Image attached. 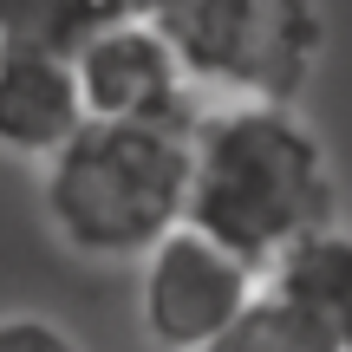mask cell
I'll list each match as a JSON object with an SVG mask.
<instances>
[{"instance_id": "obj_6", "label": "cell", "mask_w": 352, "mask_h": 352, "mask_svg": "<svg viewBox=\"0 0 352 352\" xmlns=\"http://www.w3.org/2000/svg\"><path fill=\"white\" fill-rule=\"evenodd\" d=\"M85 124V91L65 52L0 46V151L46 170Z\"/></svg>"}, {"instance_id": "obj_7", "label": "cell", "mask_w": 352, "mask_h": 352, "mask_svg": "<svg viewBox=\"0 0 352 352\" xmlns=\"http://www.w3.org/2000/svg\"><path fill=\"white\" fill-rule=\"evenodd\" d=\"M267 294H280L287 307H300L314 327H327L340 346H352V228L327 222L314 235H300L274 267L261 274Z\"/></svg>"}, {"instance_id": "obj_4", "label": "cell", "mask_w": 352, "mask_h": 352, "mask_svg": "<svg viewBox=\"0 0 352 352\" xmlns=\"http://www.w3.org/2000/svg\"><path fill=\"white\" fill-rule=\"evenodd\" d=\"M261 294V274L196 228L164 235L138 261V327L157 352H209Z\"/></svg>"}, {"instance_id": "obj_10", "label": "cell", "mask_w": 352, "mask_h": 352, "mask_svg": "<svg viewBox=\"0 0 352 352\" xmlns=\"http://www.w3.org/2000/svg\"><path fill=\"white\" fill-rule=\"evenodd\" d=\"M0 352H85L46 314H0Z\"/></svg>"}, {"instance_id": "obj_9", "label": "cell", "mask_w": 352, "mask_h": 352, "mask_svg": "<svg viewBox=\"0 0 352 352\" xmlns=\"http://www.w3.org/2000/svg\"><path fill=\"white\" fill-rule=\"evenodd\" d=\"M209 352H346V346L333 340L327 327H314L300 307H287L280 294L261 287V294H254V307H248V314H241Z\"/></svg>"}, {"instance_id": "obj_2", "label": "cell", "mask_w": 352, "mask_h": 352, "mask_svg": "<svg viewBox=\"0 0 352 352\" xmlns=\"http://www.w3.org/2000/svg\"><path fill=\"white\" fill-rule=\"evenodd\" d=\"M52 235L85 261H144L189 209V124H85L39 170Z\"/></svg>"}, {"instance_id": "obj_1", "label": "cell", "mask_w": 352, "mask_h": 352, "mask_svg": "<svg viewBox=\"0 0 352 352\" xmlns=\"http://www.w3.org/2000/svg\"><path fill=\"white\" fill-rule=\"evenodd\" d=\"M333 222V164L294 104H209L189 124L183 228L209 235L254 274Z\"/></svg>"}, {"instance_id": "obj_3", "label": "cell", "mask_w": 352, "mask_h": 352, "mask_svg": "<svg viewBox=\"0 0 352 352\" xmlns=\"http://www.w3.org/2000/svg\"><path fill=\"white\" fill-rule=\"evenodd\" d=\"M164 26L189 85L222 104H294L327 52L314 0H170Z\"/></svg>"}, {"instance_id": "obj_11", "label": "cell", "mask_w": 352, "mask_h": 352, "mask_svg": "<svg viewBox=\"0 0 352 352\" xmlns=\"http://www.w3.org/2000/svg\"><path fill=\"white\" fill-rule=\"evenodd\" d=\"M346 352H352V346H346Z\"/></svg>"}, {"instance_id": "obj_8", "label": "cell", "mask_w": 352, "mask_h": 352, "mask_svg": "<svg viewBox=\"0 0 352 352\" xmlns=\"http://www.w3.org/2000/svg\"><path fill=\"white\" fill-rule=\"evenodd\" d=\"M170 0H0V46H39L72 59L91 33L124 20H157Z\"/></svg>"}, {"instance_id": "obj_5", "label": "cell", "mask_w": 352, "mask_h": 352, "mask_svg": "<svg viewBox=\"0 0 352 352\" xmlns=\"http://www.w3.org/2000/svg\"><path fill=\"white\" fill-rule=\"evenodd\" d=\"M72 72L91 124H196V85L164 39V26L151 20L91 33L72 52Z\"/></svg>"}]
</instances>
